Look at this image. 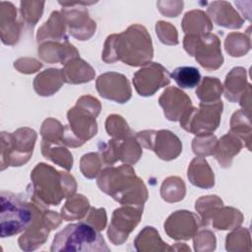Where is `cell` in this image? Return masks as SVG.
<instances>
[{
  "instance_id": "1",
  "label": "cell",
  "mask_w": 252,
  "mask_h": 252,
  "mask_svg": "<svg viewBox=\"0 0 252 252\" xmlns=\"http://www.w3.org/2000/svg\"><path fill=\"white\" fill-rule=\"evenodd\" d=\"M152 57L151 36L147 30L139 25L130 27L120 34L109 35L103 50V60L105 62L121 60L131 66L147 64Z\"/></svg>"
},
{
  "instance_id": "2",
  "label": "cell",
  "mask_w": 252,
  "mask_h": 252,
  "mask_svg": "<svg viewBox=\"0 0 252 252\" xmlns=\"http://www.w3.org/2000/svg\"><path fill=\"white\" fill-rule=\"evenodd\" d=\"M97 185L122 205L143 206L148 198L144 183L136 177L130 165L105 168L97 179Z\"/></svg>"
},
{
  "instance_id": "3",
  "label": "cell",
  "mask_w": 252,
  "mask_h": 252,
  "mask_svg": "<svg viewBox=\"0 0 252 252\" xmlns=\"http://www.w3.org/2000/svg\"><path fill=\"white\" fill-rule=\"evenodd\" d=\"M31 178L32 189H29L31 197L38 202L56 206L63 198H67L71 193L64 189L63 186L76 187L75 180L67 173L58 172L53 167L45 164L38 163L33 168Z\"/></svg>"
},
{
  "instance_id": "4",
  "label": "cell",
  "mask_w": 252,
  "mask_h": 252,
  "mask_svg": "<svg viewBox=\"0 0 252 252\" xmlns=\"http://www.w3.org/2000/svg\"><path fill=\"white\" fill-rule=\"evenodd\" d=\"M50 251L108 252L109 248L98 229L87 221H81L68 224L57 232L53 238Z\"/></svg>"
},
{
  "instance_id": "5",
  "label": "cell",
  "mask_w": 252,
  "mask_h": 252,
  "mask_svg": "<svg viewBox=\"0 0 252 252\" xmlns=\"http://www.w3.org/2000/svg\"><path fill=\"white\" fill-rule=\"evenodd\" d=\"M1 237H10L25 231L32 222L35 205L19 194L1 192Z\"/></svg>"
},
{
  "instance_id": "6",
  "label": "cell",
  "mask_w": 252,
  "mask_h": 252,
  "mask_svg": "<svg viewBox=\"0 0 252 252\" xmlns=\"http://www.w3.org/2000/svg\"><path fill=\"white\" fill-rule=\"evenodd\" d=\"M36 134L29 128L1 133V169L26 163L32 154Z\"/></svg>"
},
{
  "instance_id": "7",
  "label": "cell",
  "mask_w": 252,
  "mask_h": 252,
  "mask_svg": "<svg viewBox=\"0 0 252 252\" xmlns=\"http://www.w3.org/2000/svg\"><path fill=\"white\" fill-rule=\"evenodd\" d=\"M222 111V102H201L200 108H189L180 118L183 129L198 136L211 135L218 127Z\"/></svg>"
},
{
  "instance_id": "8",
  "label": "cell",
  "mask_w": 252,
  "mask_h": 252,
  "mask_svg": "<svg viewBox=\"0 0 252 252\" xmlns=\"http://www.w3.org/2000/svg\"><path fill=\"white\" fill-rule=\"evenodd\" d=\"M35 205L34 218L32 224L25 230L23 235L19 238V246L22 250L31 251L41 246L51 229L57 227L61 220L54 212L41 213L42 203L31 197Z\"/></svg>"
},
{
  "instance_id": "9",
  "label": "cell",
  "mask_w": 252,
  "mask_h": 252,
  "mask_svg": "<svg viewBox=\"0 0 252 252\" xmlns=\"http://www.w3.org/2000/svg\"><path fill=\"white\" fill-rule=\"evenodd\" d=\"M220 40L217 35L207 34H187L184 37V48L206 69L215 70L221 66L223 58L221 56Z\"/></svg>"
},
{
  "instance_id": "10",
  "label": "cell",
  "mask_w": 252,
  "mask_h": 252,
  "mask_svg": "<svg viewBox=\"0 0 252 252\" xmlns=\"http://www.w3.org/2000/svg\"><path fill=\"white\" fill-rule=\"evenodd\" d=\"M141 144L145 148L154 151L161 159L170 160L175 158L182 151L179 139L170 131H143L137 134Z\"/></svg>"
},
{
  "instance_id": "11",
  "label": "cell",
  "mask_w": 252,
  "mask_h": 252,
  "mask_svg": "<svg viewBox=\"0 0 252 252\" xmlns=\"http://www.w3.org/2000/svg\"><path fill=\"white\" fill-rule=\"evenodd\" d=\"M170 76L168 71L160 64L149 62L137 71L133 77V83L140 95H153L158 89L168 85Z\"/></svg>"
},
{
  "instance_id": "12",
  "label": "cell",
  "mask_w": 252,
  "mask_h": 252,
  "mask_svg": "<svg viewBox=\"0 0 252 252\" xmlns=\"http://www.w3.org/2000/svg\"><path fill=\"white\" fill-rule=\"evenodd\" d=\"M142 212L143 206L119 208L113 212L107 234L114 245H120L128 238L129 233L140 221Z\"/></svg>"
},
{
  "instance_id": "13",
  "label": "cell",
  "mask_w": 252,
  "mask_h": 252,
  "mask_svg": "<svg viewBox=\"0 0 252 252\" xmlns=\"http://www.w3.org/2000/svg\"><path fill=\"white\" fill-rule=\"evenodd\" d=\"M99 109L100 108L86 110V106L82 100L78 99L77 105L69 110L68 120L72 127V131L74 135H77L82 144L96 134L97 127L95 117L99 113Z\"/></svg>"
},
{
  "instance_id": "14",
  "label": "cell",
  "mask_w": 252,
  "mask_h": 252,
  "mask_svg": "<svg viewBox=\"0 0 252 252\" xmlns=\"http://www.w3.org/2000/svg\"><path fill=\"white\" fill-rule=\"evenodd\" d=\"M199 225L200 220L195 214L177 211L171 214L164 222V230L174 240H188L195 236Z\"/></svg>"
},
{
  "instance_id": "15",
  "label": "cell",
  "mask_w": 252,
  "mask_h": 252,
  "mask_svg": "<svg viewBox=\"0 0 252 252\" xmlns=\"http://www.w3.org/2000/svg\"><path fill=\"white\" fill-rule=\"evenodd\" d=\"M96 90L100 96L124 103L131 97V88L125 76L118 73H105L96 80Z\"/></svg>"
},
{
  "instance_id": "16",
  "label": "cell",
  "mask_w": 252,
  "mask_h": 252,
  "mask_svg": "<svg viewBox=\"0 0 252 252\" xmlns=\"http://www.w3.org/2000/svg\"><path fill=\"white\" fill-rule=\"evenodd\" d=\"M158 101L164 109V115L170 121L180 120L191 105V100L186 94L172 87L162 93Z\"/></svg>"
},
{
  "instance_id": "17",
  "label": "cell",
  "mask_w": 252,
  "mask_h": 252,
  "mask_svg": "<svg viewBox=\"0 0 252 252\" xmlns=\"http://www.w3.org/2000/svg\"><path fill=\"white\" fill-rule=\"evenodd\" d=\"M188 178L192 184L201 188H211L215 184L214 173L206 159L201 157L192 160L188 168Z\"/></svg>"
},
{
  "instance_id": "18",
  "label": "cell",
  "mask_w": 252,
  "mask_h": 252,
  "mask_svg": "<svg viewBox=\"0 0 252 252\" xmlns=\"http://www.w3.org/2000/svg\"><path fill=\"white\" fill-rule=\"evenodd\" d=\"M134 245L137 251H169L174 249L164 243L157 230L152 226H146L139 233Z\"/></svg>"
},
{
  "instance_id": "19",
  "label": "cell",
  "mask_w": 252,
  "mask_h": 252,
  "mask_svg": "<svg viewBox=\"0 0 252 252\" xmlns=\"http://www.w3.org/2000/svg\"><path fill=\"white\" fill-rule=\"evenodd\" d=\"M65 81L62 70L59 69H47L44 72L38 74L33 82L34 90L39 95H44L46 86H49V94L51 95L61 87Z\"/></svg>"
},
{
  "instance_id": "20",
  "label": "cell",
  "mask_w": 252,
  "mask_h": 252,
  "mask_svg": "<svg viewBox=\"0 0 252 252\" xmlns=\"http://www.w3.org/2000/svg\"><path fill=\"white\" fill-rule=\"evenodd\" d=\"M170 76L175 81L177 86L183 89L195 88L201 81V74L199 70L192 66L177 67Z\"/></svg>"
},
{
  "instance_id": "21",
  "label": "cell",
  "mask_w": 252,
  "mask_h": 252,
  "mask_svg": "<svg viewBox=\"0 0 252 252\" xmlns=\"http://www.w3.org/2000/svg\"><path fill=\"white\" fill-rule=\"evenodd\" d=\"M221 94V85L217 78H204L196 94L203 102H215L219 100Z\"/></svg>"
},
{
  "instance_id": "22",
  "label": "cell",
  "mask_w": 252,
  "mask_h": 252,
  "mask_svg": "<svg viewBox=\"0 0 252 252\" xmlns=\"http://www.w3.org/2000/svg\"><path fill=\"white\" fill-rule=\"evenodd\" d=\"M177 177H169L161 185V197L167 202H176L182 200L185 194V190H174L173 186L175 184Z\"/></svg>"
},
{
  "instance_id": "23",
  "label": "cell",
  "mask_w": 252,
  "mask_h": 252,
  "mask_svg": "<svg viewBox=\"0 0 252 252\" xmlns=\"http://www.w3.org/2000/svg\"><path fill=\"white\" fill-rule=\"evenodd\" d=\"M196 238L194 239V246L196 251H203L206 250L205 243H207L210 250H215L216 248V238L214 233L210 231H202L198 235H195Z\"/></svg>"
},
{
  "instance_id": "24",
  "label": "cell",
  "mask_w": 252,
  "mask_h": 252,
  "mask_svg": "<svg viewBox=\"0 0 252 252\" xmlns=\"http://www.w3.org/2000/svg\"><path fill=\"white\" fill-rule=\"evenodd\" d=\"M87 222H89L90 224H92L98 230L103 229L105 226V223H106V215H105L104 209L95 210L93 208L91 210V213H90Z\"/></svg>"
}]
</instances>
